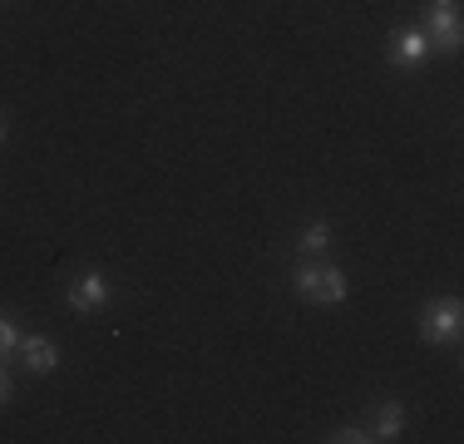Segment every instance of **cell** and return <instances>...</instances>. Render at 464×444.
Here are the masks:
<instances>
[{
	"mask_svg": "<svg viewBox=\"0 0 464 444\" xmlns=\"http://www.w3.org/2000/svg\"><path fill=\"white\" fill-rule=\"evenodd\" d=\"M459 326H464L459 296H440V302L420 306V341H425V346H455Z\"/></svg>",
	"mask_w": 464,
	"mask_h": 444,
	"instance_id": "2",
	"label": "cell"
},
{
	"mask_svg": "<svg viewBox=\"0 0 464 444\" xmlns=\"http://www.w3.org/2000/svg\"><path fill=\"white\" fill-rule=\"evenodd\" d=\"M425 54H430V40H425V30H420V25L395 30L391 44H385V60H391L395 70H415V64H425Z\"/></svg>",
	"mask_w": 464,
	"mask_h": 444,
	"instance_id": "5",
	"label": "cell"
},
{
	"mask_svg": "<svg viewBox=\"0 0 464 444\" xmlns=\"http://www.w3.org/2000/svg\"><path fill=\"white\" fill-rule=\"evenodd\" d=\"M401 435H405V405H401V400H385V405H375L371 439H401Z\"/></svg>",
	"mask_w": 464,
	"mask_h": 444,
	"instance_id": "7",
	"label": "cell"
},
{
	"mask_svg": "<svg viewBox=\"0 0 464 444\" xmlns=\"http://www.w3.org/2000/svg\"><path fill=\"white\" fill-rule=\"evenodd\" d=\"M331 439H336V444H371V430H361V425H346V430H336Z\"/></svg>",
	"mask_w": 464,
	"mask_h": 444,
	"instance_id": "10",
	"label": "cell"
},
{
	"mask_svg": "<svg viewBox=\"0 0 464 444\" xmlns=\"http://www.w3.org/2000/svg\"><path fill=\"white\" fill-rule=\"evenodd\" d=\"M64 302H70V311H80V316H94V311H104L114 302V286H109L104 272H80L64 286Z\"/></svg>",
	"mask_w": 464,
	"mask_h": 444,
	"instance_id": "4",
	"label": "cell"
},
{
	"mask_svg": "<svg viewBox=\"0 0 464 444\" xmlns=\"http://www.w3.org/2000/svg\"><path fill=\"white\" fill-rule=\"evenodd\" d=\"M15 346H20L15 321H10V316H0V361H5V355H15Z\"/></svg>",
	"mask_w": 464,
	"mask_h": 444,
	"instance_id": "9",
	"label": "cell"
},
{
	"mask_svg": "<svg viewBox=\"0 0 464 444\" xmlns=\"http://www.w3.org/2000/svg\"><path fill=\"white\" fill-rule=\"evenodd\" d=\"M15 355H20V365H25L30 375H50L54 365H60V346H54L50 336H20Z\"/></svg>",
	"mask_w": 464,
	"mask_h": 444,
	"instance_id": "6",
	"label": "cell"
},
{
	"mask_svg": "<svg viewBox=\"0 0 464 444\" xmlns=\"http://www.w3.org/2000/svg\"><path fill=\"white\" fill-rule=\"evenodd\" d=\"M292 286H296V296H306V302H316V306H336V302H346V292H351L346 272L331 266V262H316V257H302V266L292 272Z\"/></svg>",
	"mask_w": 464,
	"mask_h": 444,
	"instance_id": "1",
	"label": "cell"
},
{
	"mask_svg": "<svg viewBox=\"0 0 464 444\" xmlns=\"http://www.w3.org/2000/svg\"><path fill=\"white\" fill-rule=\"evenodd\" d=\"M420 30H425L430 50H459V40H464V30H459V5H455V0H430Z\"/></svg>",
	"mask_w": 464,
	"mask_h": 444,
	"instance_id": "3",
	"label": "cell"
},
{
	"mask_svg": "<svg viewBox=\"0 0 464 444\" xmlns=\"http://www.w3.org/2000/svg\"><path fill=\"white\" fill-rule=\"evenodd\" d=\"M10 395H15V385H10V371H5V365H0V410L10 405Z\"/></svg>",
	"mask_w": 464,
	"mask_h": 444,
	"instance_id": "11",
	"label": "cell"
},
{
	"mask_svg": "<svg viewBox=\"0 0 464 444\" xmlns=\"http://www.w3.org/2000/svg\"><path fill=\"white\" fill-rule=\"evenodd\" d=\"M331 247V222H306L302 227V237H296V252H302V257H322V252Z\"/></svg>",
	"mask_w": 464,
	"mask_h": 444,
	"instance_id": "8",
	"label": "cell"
},
{
	"mask_svg": "<svg viewBox=\"0 0 464 444\" xmlns=\"http://www.w3.org/2000/svg\"><path fill=\"white\" fill-rule=\"evenodd\" d=\"M5 133H10V124H5V114H0V143H5Z\"/></svg>",
	"mask_w": 464,
	"mask_h": 444,
	"instance_id": "12",
	"label": "cell"
}]
</instances>
